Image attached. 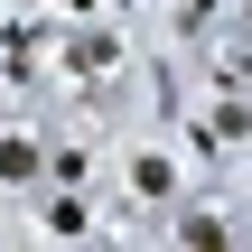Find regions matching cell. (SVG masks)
<instances>
[{
    "instance_id": "cell-1",
    "label": "cell",
    "mask_w": 252,
    "mask_h": 252,
    "mask_svg": "<svg viewBox=\"0 0 252 252\" xmlns=\"http://www.w3.org/2000/svg\"><path fill=\"white\" fill-rule=\"evenodd\" d=\"M122 187H131V206H187V159L168 150V140H131L122 150Z\"/></svg>"
},
{
    "instance_id": "cell-2",
    "label": "cell",
    "mask_w": 252,
    "mask_h": 252,
    "mask_svg": "<svg viewBox=\"0 0 252 252\" xmlns=\"http://www.w3.org/2000/svg\"><path fill=\"white\" fill-rule=\"evenodd\" d=\"M168 234H178V252H243V234H252V224H234L215 196H187V206L168 215Z\"/></svg>"
}]
</instances>
